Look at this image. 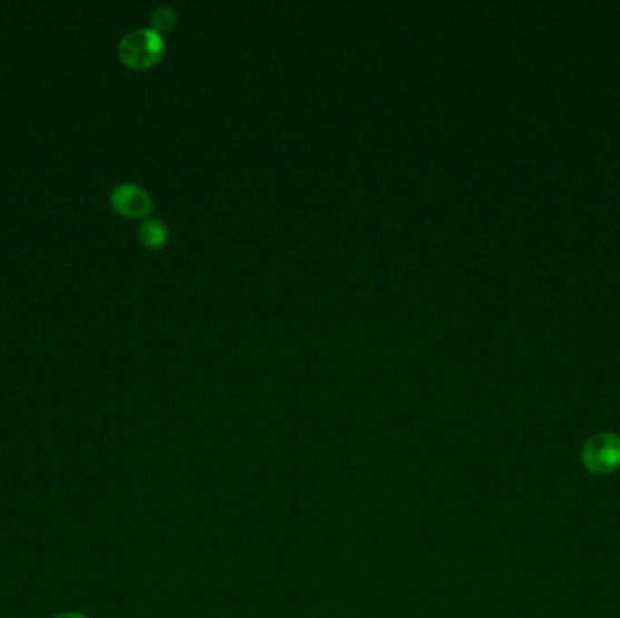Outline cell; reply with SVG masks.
I'll return each mask as SVG.
<instances>
[{"label": "cell", "mask_w": 620, "mask_h": 618, "mask_svg": "<svg viewBox=\"0 0 620 618\" xmlns=\"http://www.w3.org/2000/svg\"><path fill=\"white\" fill-rule=\"evenodd\" d=\"M163 54V40L154 29H136L127 33L118 44L120 60L131 69H147Z\"/></svg>", "instance_id": "obj_1"}, {"label": "cell", "mask_w": 620, "mask_h": 618, "mask_svg": "<svg viewBox=\"0 0 620 618\" xmlns=\"http://www.w3.org/2000/svg\"><path fill=\"white\" fill-rule=\"evenodd\" d=\"M585 466L597 476H608L620 468V437L617 434H599L583 450Z\"/></svg>", "instance_id": "obj_2"}, {"label": "cell", "mask_w": 620, "mask_h": 618, "mask_svg": "<svg viewBox=\"0 0 620 618\" xmlns=\"http://www.w3.org/2000/svg\"><path fill=\"white\" fill-rule=\"evenodd\" d=\"M111 203L122 216L127 218H145L153 209L149 194L134 183L116 185L111 192Z\"/></svg>", "instance_id": "obj_3"}, {"label": "cell", "mask_w": 620, "mask_h": 618, "mask_svg": "<svg viewBox=\"0 0 620 618\" xmlns=\"http://www.w3.org/2000/svg\"><path fill=\"white\" fill-rule=\"evenodd\" d=\"M140 240L143 245L151 249H158L167 241V229L156 220H147L140 227Z\"/></svg>", "instance_id": "obj_4"}, {"label": "cell", "mask_w": 620, "mask_h": 618, "mask_svg": "<svg viewBox=\"0 0 620 618\" xmlns=\"http://www.w3.org/2000/svg\"><path fill=\"white\" fill-rule=\"evenodd\" d=\"M174 13L169 9V7H160V9H156L154 11V15H153V24H154V27L156 29H160V31H167V29H171L172 25H174Z\"/></svg>", "instance_id": "obj_5"}, {"label": "cell", "mask_w": 620, "mask_h": 618, "mask_svg": "<svg viewBox=\"0 0 620 618\" xmlns=\"http://www.w3.org/2000/svg\"><path fill=\"white\" fill-rule=\"evenodd\" d=\"M54 618H85L82 617V615H76V613H64V615H58V617Z\"/></svg>", "instance_id": "obj_6"}]
</instances>
